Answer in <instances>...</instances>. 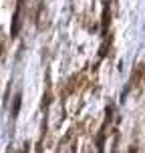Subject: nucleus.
I'll list each match as a JSON object with an SVG mask.
<instances>
[{
	"label": "nucleus",
	"mask_w": 145,
	"mask_h": 153,
	"mask_svg": "<svg viewBox=\"0 0 145 153\" xmlns=\"http://www.w3.org/2000/svg\"><path fill=\"white\" fill-rule=\"evenodd\" d=\"M107 24H109V8L103 10V36L107 34Z\"/></svg>",
	"instance_id": "f03ea898"
},
{
	"label": "nucleus",
	"mask_w": 145,
	"mask_h": 153,
	"mask_svg": "<svg viewBox=\"0 0 145 153\" xmlns=\"http://www.w3.org/2000/svg\"><path fill=\"white\" fill-rule=\"evenodd\" d=\"M20 10H22V0H18L16 10H14V16H12V26H10V36L12 38L18 36V32H20Z\"/></svg>",
	"instance_id": "f257e3e1"
},
{
	"label": "nucleus",
	"mask_w": 145,
	"mask_h": 153,
	"mask_svg": "<svg viewBox=\"0 0 145 153\" xmlns=\"http://www.w3.org/2000/svg\"><path fill=\"white\" fill-rule=\"evenodd\" d=\"M18 109H20V93H16V97H14V107H12V117H16V115H18Z\"/></svg>",
	"instance_id": "7ed1b4c3"
},
{
	"label": "nucleus",
	"mask_w": 145,
	"mask_h": 153,
	"mask_svg": "<svg viewBox=\"0 0 145 153\" xmlns=\"http://www.w3.org/2000/svg\"><path fill=\"white\" fill-rule=\"evenodd\" d=\"M129 153H137V147H135V145H131V147H129Z\"/></svg>",
	"instance_id": "20e7f679"
},
{
	"label": "nucleus",
	"mask_w": 145,
	"mask_h": 153,
	"mask_svg": "<svg viewBox=\"0 0 145 153\" xmlns=\"http://www.w3.org/2000/svg\"><path fill=\"white\" fill-rule=\"evenodd\" d=\"M2 48H4V45H2V42H0V56H2Z\"/></svg>",
	"instance_id": "39448f33"
},
{
	"label": "nucleus",
	"mask_w": 145,
	"mask_h": 153,
	"mask_svg": "<svg viewBox=\"0 0 145 153\" xmlns=\"http://www.w3.org/2000/svg\"><path fill=\"white\" fill-rule=\"evenodd\" d=\"M71 153H73V151H71Z\"/></svg>",
	"instance_id": "423d86ee"
}]
</instances>
